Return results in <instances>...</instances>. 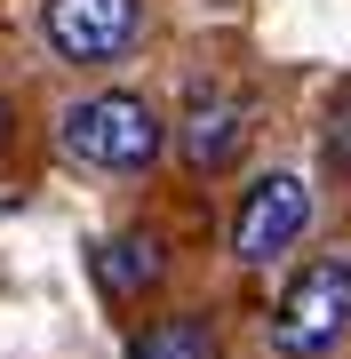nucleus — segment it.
<instances>
[{"label": "nucleus", "instance_id": "obj_1", "mask_svg": "<svg viewBox=\"0 0 351 359\" xmlns=\"http://www.w3.org/2000/svg\"><path fill=\"white\" fill-rule=\"evenodd\" d=\"M56 144L88 176H144L168 152V120L144 96H128V88H96V96H72L56 112Z\"/></svg>", "mask_w": 351, "mask_h": 359}, {"label": "nucleus", "instance_id": "obj_2", "mask_svg": "<svg viewBox=\"0 0 351 359\" xmlns=\"http://www.w3.org/2000/svg\"><path fill=\"white\" fill-rule=\"evenodd\" d=\"M263 344L280 359H336L351 344V256H312L287 271L263 311Z\"/></svg>", "mask_w": 351, "mask_h": 359}, {"label": "nucleus", "instance_id": "obj_3", "mask_svg": "<svg viewBox=\"0 0 351 359\" xmlns=\"http://www.w3.org/2000/svg\"><path fill=\"white\" fill-rule=\"evenodd\" d=\"M312 216H319L312 184H303L296 168H263V176L240 192V208H232V264L240 271L287 264L303 248V231H312Z\"/></svg>", "mask_w": 351, "mask_h": 359}, {"label": "nucleus", "instance_id": "obj_4", "mask_svg": "<svg viewBox=\"0 0 351 359\" xmlns=\"http://www.w3.org/2000/svg\"><path fill=\"white\" fill-rule=\"evenodd\" d=\"M144 32V0H40V40L72 72H112Z\"/></svg>", "mask_w": 351, "mask_h": 359}, {"label": "nucleus", "instance_id": "obj_5", "mask_svg": "<svg viewBox=\"0 0 351 359\" xmlns=\"http://www.w3.org/2000/svg\"><path fill=\"white\" fill-rule=\"evenodd\" d=\"M247 136H256V104L240 88H223V80H200L192 96H184L176 112V152L192 176H223V168H240Z\"/></svg>", "mask_w": 351, "mask_h": 359}, {"label": "nucleus", "instance_id": "obj_6", "mask_svg": "<svg viewBox=\"0 0 351 359\" xmlns=\"http://www.w3.org/2000/svg\"><path fill=\"white\" fill-rule=\"evenodd\" d=\"M96 287L112 295V304H136V295H152L160 280H168V248L152 240V231H112V240H96Z\"/></svg>", "mask_w": 351, "mask_h": 359}, {"label": "nucleus", "instance_id": "obj_7", "mask_svg": "<svg viewBox=\"0 0 351 359\" xmlns=\"http://www.w3.org/2000/svg\"><path fill=\"white\" fill-rule=\"evenodd\" d=\"M128 359H223V344H216V327L200 311H168V320L128 335Z\"/></svg>", "mask_w": 351, "mask_h": 359}, {"label": "nucleus", "instance_id": "obj_8", "mask_svg": "<svg viewBox=\"0 0 351 359\" xmlns=\"http://www.w3.org/2000/svg\"><path fill=\"white\" fill-rule=\"evenodd\" d=\"M8 136H16V112H8V96H0V152H8Z\"/></svg>", "mask_w": 351, "mask_h": 359}]
</instances>
